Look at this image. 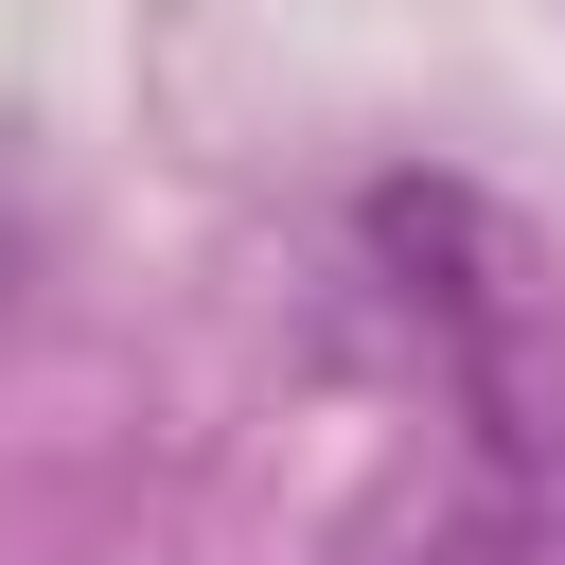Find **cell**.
Returning <instances> with one entry per match:
<instances>
[{"label": "cell", "mask_w": 565, "mask_h": 565, "mask_svg": "<svg viewBox=\"0 0 565 565\" xmlns=\"http://www.w3.org/2000/svg\"><path fill=\"white\" fill-rule=\"evenodd\" d=\"M424 565H512V512H477V530H441Z\"/></svg>", "instance_id": "cell-1"}]
</instances>
